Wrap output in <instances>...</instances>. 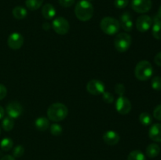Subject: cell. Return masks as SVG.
I'll list each match as a JSON object with an SVG mask.
<instances>
[{
    "label": "cell",
    "instance_id": "obj_31",
    "mask_svg": "<svg viewBox=\"0 0 161 160\" xmlns=\"http://www.w3.org/2000/svg\"><path fill=\"white\" fill-rule=\"evenodd\" d=\"M125 86L122 83H118L115 86V92L118 94L119 96H124V93H125Z\"/></svg>",
    "mask_w": 161,
    "mask_h": 160
},
{
    "label": "cell",
    "instance_id": "obj_41",
    "mask_svg": "<svg viewBox=\"0 0 161 160\" xmlns=\"http://www.w3.org/2000/svg\"><path fill=\"white\" fill-rule=\"evenodd\" d=\"M86 1H89V2H91V1H92V0H86Z\"/></svg>",
    "mask_w": 161,
    "mask_h": 160
},
{
    "label": "cell",
    "instance_id": "obj_34",
    "mask_svg": "<svg viewBox=\"0 0 161 160\" xmlns=\"http://www.w3.org/2000/svg\"><path fill=\"white\" fill-rule=\"evenodd\" d=\"M129 20H131V14H130L129 12H124V13L121 15L120 21H119V23L123 24Z\"/></svg>",
    "mask_w": 161,
    "mask_h": 160
},
{
    "label": "cell",
    "instance_id": "obj_26",
    "mask_svg": "<svg viewBox=\"0 0 161 160\" xmlns=\"http://www.w3.org/2000/svg\"><path fill=\"white\" fill-rule=\"evenodd\" d=\"M151 86L153 89L157 91L161 90V77L160 76H155L153 78L151 81Z\"/></svg>",
    "mask_w": 161,
    "mask_h": 160
},
{
    "label": "cell",
    "instance_id": "obj_9",
    "mask_svg": "<svg viewBox=\"0 0 161 160\" xmlns=\"http://www.w3.org/2000/svg\"><path fill=\"white\" fill-rule=\"evenodd\" d=\"M116 109L121 115H127L131 110V103L127 97L119 96L116 100Z\"/></svg>",
    "mask_w": 161,
    "mask_h": 160
},
{
    "label": "cell",
    "instance_id": "obj_13",
    "mask_svg": "<svg viewBox=\"0 0 161 160\" xmlns=\"http://www.w3.org/2000/svg\"><path fill=\"white\" fill-rule=\"evenodd\" d=\"M119 135L113 130H108L103 134V141L106 144L110 146L116 145L119 143Z\"/></svg>",
    "mask_w": 161,
    "mask_h": 160
},
{
    "label": "cell",
    "instance_id": "obj_12",
    "mask_svg": "<svg viewBox=\"0 0 161 160\" xmlns=\"http://www.w3.org/2000/svg\"><path fill=\"white\" fill-rule=\"evenodd\" d=\"M153 25V20L149 16L142 15L136 20L137 30L140 32H146Z\"/></svg>",
    "mask_w": 161,
    "mask_h": 160
},
{
    "label": "cell",
    "instance_id": "obj_2",
    "mask_svg": "<svg viewBox=\"0 0 161 160\" xmlns=\"http://www.w3.org/2000/svg\"><path fill=\"white\" fill-rule=\"evenodd\" d=\"M75 14L81 21H88L94 15V6L91 2L81 0L75 6Z\"/></svg>",
    "mask_w": 161,
    "mask_h": 160
},
{
    "label": "cell",
    "instance_id": "obj_21",
    "mask_svg": "<svg viewBox=\"0 0 161 160\" xmlns=\"http://www.w3.org/2000/svg\"><path fill=\"white\" fill-rule=\"evenodd\" d=\"M2 126H3V130L5 131H11L13 130L14 126V121L12 118L9 117H3V122H2Z\"/></svg>",
    "mask_w": 161,
    "mask_h": 160
},
{
    "label": "cell",
    "instance_id": "obj_29",
    "mask_svg": "<svg viewBox=\"0 0 161 160\" xmlns=\"http://www.w3.org/2000/svg\"><path fill=\"white\" fill-rule=\"evenodd\" d=\"M120 26L122 27V28L124 31H127V32H130V31H131L132 29H133L134 24L132 20H127V21L124 22V23L120 24Z\"/></svg>",
    "mask_w": 161,
    "mask_h": 160
},
{
    "label": "cell",
    "instance_id": "obj_11",
    "mask_svg": "<svg viewBox=\"0 0 161 160\" xmlns=\"http://www.w3.org/2000/svg\"><path fill=\"white\" fill-rule=\"evenodd\" d=\"M24 37L20 33L14 32L9 35L7 40V44L10 49L17 50L21 48L24 44Z\"/></svg>",
    "mask_w": 161,
    "mask_h": 160
},
{
    "label": "cell",
    "instance_id": "obj_25",
    "mask_svg": "<svg viewBox=\"0 0 161 160\" xmlns=\"http://www.w3.org/2000/svg\"><path fill=\"white\" fill-rule=\"evenodd\" d=\"M62 126L58 123H53L50 126V131L53 136H60L62 133Z\"/></svg>",
    "mask_w": 161,
    "mask_h": 160
},
{
    "label": "cell",
    "instance_id": "obj_1",
    "mask_svg": "<svg viewBox=\"0 0 161 160\" xmlns=\"http://www.w3.org/2000/svg\"><path fill=\"white\" fill-rule=\"evenodd\" d=\"M69 109L62 103H53L47 109V118L54 122H61L67 117Z\"/></svg>",
    "mask_w": 161,
    "mask_h": 160
},
{
    "label": "cell",
    "instance_id": "obj_33",
    "mask_svg": "<svg viewBox=\"0 0 161 160\" xmlns=\"http://www.w3.org/2000/svg\"><path fill=\"white\" fill-rule=\"evenodd\" d=\"M153 117L157 120L161 121V104L157 105L153 111Z\"/></svg>",
    "mask_w": 161,
    "mask_h": 160
},
{
    "label": "cell",
    "instance_id": "obj_40",
    "mask_svg": "<svg viewBox=\"0 0 161 160\" xmlns=\"http://www.w3.org/2000/svg\"><path fill=\"white\" fill-rule=\"evenodd\" d=\"M157 16H158V18L160 19V20H161V5H160V7H159L158 13H157Z\"/></svg>",
    "mask_w": 161,
    "mask_h": 160
},
{
    "label": "cell",
    "instance_id": "obj_36",
    "mask_svg": "<svg viewBox=\"0 0 161 160\" xmlns=\"http://www.w3.org/2000/svg\"><path fill=\"white\" fill-rule=\"evenodd\" d=\"M154 62L157 65L161 67V52L156 54L155 57H154Z\"/></svg>",
    "mask_w": 161,
    "mask_h": 160
},
{
    "label": "cell",
    "instance_id": "obj_20",
    "mask_svg": "<svg viewBox=\"0 0 161 160\" xmlns=\"http://www.w3.org/2000/svg\"><path fill=\"white\" fill-rule=\"evenodd\" d=\"M43 1L44 0H26L25 5L29 10H37L42 6Z\"/></svg>",
    "mask_w": 161,
    "mask_h": 160
},
{
    "label": "cell",
    "instance_id": "obj_10",
    "mask_svg": "<svg viewBox=\"0 0 161 160\" xmlns=\"http://www.w3.org/2000/svg\"><path fill=\"white\" fill-rule=\"evenodd\" d=\"M6 111L9 117L15 119L21 115L23 112V108L19 102L11 101L6 105Z\"/></svg>",
    "mask_w": 161,
    "mask_h": 160
},
{
    "label": "cell",
    "instance_id": "obj_4",
    "mask_svg": "<svg viewBox=\"0 0 161 160\" xmlns=\"http://www.w3.org/2000/svg\"><path fill=\"white\" fill-rule=\"evenodd\" d=\"M100 28L104 33L113 35L118 33L120 28V23L117 19L111 17H105L101 20Z\"/></svg>",
    "mask_w": 161,
    "mask_h": 160
},
{
    "label": "cell",
    "instance_id": "obj_14",
    "mask_svg": "<svg viewBox=\"0 0 161 160\" xmlns=\"http://www.w3.org/2000/svg\"><path fill=\"white\" fill-rule=\"evenodd\" d=\"M149 136L155 142H161V123H155L151 125Z\"/></svg>",
    "mask_w": 161,
    "mask_h": 160
},
{
    "label": "cell",
    "instance_id": "obj_37",
    "mask_svg": "<svg viewBox=\"0 0 161 160\" xmlns=\"http://www.w3.org/2000/svg\"><path fill=\"white\" fill-rule=\"evenodd\" d=\"M0 160H15V158H14V157L12 156V155H4Z\"/></svg>",
    "mask_w": 161,
    "mask_h": 160
},
{
    "label": "cell",
    "instance_id": "obj_15",
    "mask_svg": "<svg viewBox=\"0 0 161 160\" xmlns=\"http://www.w3.org/2000/svg\"><path fill=\"white\" fill-rule=\"evenodd\" d=\"M42 15L47 20H51L56 15V9L52 4L47 3L42 8Z\"/></svg>",
    "mask_w": 161,
    "mask_h": 160
},
{
    "label": "cell",
    "instance_id": "obj_39",
    "mask_svg": "<svg viewBox=\"0 0 161 160\" xmlns=\"http://www.w3.org/2000/svg\"><path fill=\"white\" fill-rule=\"evenodd\" d=\"M4 114H5L4 108H3L2 106H0V119H1L2 118L4 117Z\"/></svg>",
    "mask_w": 161,
    "mask_h": 160
},
{
    "label": "cell",
    "instance_id": "obj_24",
    "mask_svg": "<svg viewBox=\"0 0 161 160\" xmlns=\"http://www.w3.org/2000/svg\"><path fill=\"white\" fill-rule=\"evenodd\" d=\"M13 146H14V141L10 138H3L0 142V147H1L2 150L5 151V152L11 150Z\"/></svg>",
    "mask_w": 161,
    "mask_h": 160
},
{
    "label": "cell",
    "instance_id": "obj_30",
    "mask_svg": "<svg viewBox=\"0 0 161 160\" xmlns=\"http://www.w3.org/2000/svg\"><path fill=\"white\" fill-rule=\"evenodd\" d=\"M129 3V0H115L114 6L117 9H124L127 7Z\"/></svg>",
    "mask_w": 161,
    "mask_h": 160
},
{
    "label": "cell",
    "instance_id": "obj_22",
    "mask_svg": "<svg viewBox=\"0 0 161 160\" xmlns=\"http://www.w3.org/2000/svg\"><path fill=\"white\" fill-rule=\"evenodd\" d=\"M127 160H146V158L142 152L140 150H134L129 153Z\"/></svg>",
    "mask_w": 161,
    "mask_h": 160
},
{
    "label": "cell",
    "instance_id": "obj_8",
    "mask_svg": "<svg viewBox=\"0 0 161 160\" xmlns=\"http://www.w3.org/2000/svg\"><path fill=\"white\" fill-rule=\"evenodd\" d=\"M86 90L92 95H101L105 91V84L98 79L90 80L86 84Z\"/></svg>",
    "mask_w": 161,
    "mask_h": 160
},
{
    "label": "cell",
    "instance_id": "obj_18",
    "mask_svg": "<svg viewBox=\"0 0 161 160\" xmlns=\"http://www.w3.org/2000/svg\"><path fill=\"white\" fill-rule=\"evenodd\" d=\"M13 15L17 20H22V19L25 18L28 15V11L25 8H24L23 6H17L16 7L14 8L13 9Z\"/></svg>",
    "mask_w": 161,
    "mask_h": 160
},
{
    "label": "cell",
    "instance_id": "obj_27",
    "mask_svg": "<svg viewBox=\"0 0 161 160\" xmlns=\"http://www.w3.org/2000/svg\"><path fill=\"white\" fill-rule=\"evenodd\" d=\"M25 153V148L23 146L21 145H17L13 150V155L14 158H20Z\"/></svg>",
    "mask_w": 161,
    "mask_h": 160
},
{
    "label": "cell",
    "instance_id": "obj_23",
    "mask_svg": "<svg viewBox=\"0 0 161 160\" xmlns=\"http://www.w3.org/2000/svg\"><path fill=\"white\" fill-rule=\"evenodd\" d=\"M139 122L143 125L148 126V125H150L152 124L153 118L151 115L148 112H142L139 115Z\"/></svg>",
    "mask_w": 161,
    "mask_h": 160
},
{
    "label": "cell",
    "instance_id": "obj_38",
    "mask_svg": "<svg viewBox=\"0 0 161 160\" xmlns=\"http://www.w3.org/2000/svg\"><path fill=\"white\" fill-rule=\"evenodd\" d=\"M50 25L49 24V23H47V22H46V23H44L43 24H42V28H43L45 31H48L49 29H50Z\"/></svg>",
    "mask_w": 161,
    "mask_h": 160
},
{
    "label": "cell",
    "instance_id": "obj_19",
    "mask_svg": "<svg viewBox=\"0 0 161 160\" xmlns=\"http://www.w3.org/2000/svg\"><path fill=\"white\" fill-rule=\"evenodd\" d=\"M152 34L155 39H161V20L159 18L155 19L153 24Z\"/></svg>",
    "mask_w": 161,
    "mask_h": 160
},
{
    "label": "cell",
    "instance_id": "obj_7",
    "mask_svg": "<svg viewBox=\"0 0 161 160\" xmlns=\"http://www.w3.org/2000/svg\"><path fill=\"white\" fill-rule=\"evenodd\" d=\"M132 9L138 13L149 12L153 6L152 0H132L130 3Z\"/></svg>",
    "mask_w": 161,
    "mask_h": 160
},
{
    "label": "cell",
    "instance_id": "obj_42",
    "mask_svg": "<svg viewBox=\"0 0 161 160\" xmlns=\"http://www.w3.org/2000/svg\"><path fill=\"white\" fill-rule=\"evenodd\" d=\"M0 133H1V128H0Z\"/></svg>",
    "mask_w": 161,
    "mask_h": 160
},
{
    "label": "cell",
    "instance_id": "obj_5",
    "mask_svg": "<svg viewBox=\"0 0 161 160\" xmlns=\"http://www.w3.org/2000/svg\"><path fill=\"white\" fill-rule=\"evenodd\" d=\"M131 37L129 34L125 32L119 33L114 39V46L119 53L127 51L131 45Z\"/></svg>",
    "mask_w": 161,
    "mask_h": 160
},
{
    "label": "cell",
    "instance_id": "obj_3",
    "mask_svg": "<svg viewBox=\"0 0 161 160\" xmlns=\"http://www.w3.org/2000/svg\"><path fill=\"white\" fill-rule=\"evenodd\" d=\"M153 68L150 62L143 60L136 64L135 68V75L140 81H147L152 77Z\"/></svg>",
    "mask_w": 161,
    "mask_h": 160
},
{
    "label": "cell",
    "instance_id": "obj_17",
    "mask_svg": "<svg viewBox=\"0 0 161 160\" xmlns=\"http://www.w3.org/2000/svg\"><path fill=\"white\" fill-rule=\"evenodd\" d=\"M146 155L149 158H153L158 156L160 152V147L157 144H150L146 147Z\"/></svg>",
    "mask_w": 161,
    "mask_h": 160
},
{
    "label": "cell",
    "instance_id": "obj_32",
    "mask_svg": "<svg viewBox=\"0 0 161 160\" xmlns=\"http://www.w3.org/2000/svg\"><path fill=\"white\" fill-rule=\"evenodd\" d=\"M59 4L64 8L71 7L75 3V0H58Z\"/></svg>",
    "mask_w": 161,
    "mask_h": 160
},
{
    "label": "cell",
    "instance_id": "obj_35",
    "mask_svg": "<svg viewBox=\"0 0 161 160\" xmlns=\"http://www.w3.org/2000/svg\"><path fill=\"white\" fill-rule=\"evenodd\" d=\"M7 94V89L3 84H0V100H3Z\"/></svg>",
    "mask_w": 161,
    "mask_h": 160
},
{
    "label": "cell",
    "instance_id": "obj_6",
    "mask_svg": "<svg viewBox=\"0 0 161 160\" xmlns=\"http://www.w3.org/2000/svg\"><path fill=\"white\" fill-rule=\"evenodd\" d=\"M52 28L57 34L64 35L69 31L70 25L65 18L62 17H58L52 22Z\"/></svg>",
    "mask_w": 161,
    "mask_h": 160
},
{
    "label": "cell",
    "instance_id": "obj_16",
    "mask_svg": "<svg viewBox=\"0 0 161 160\" xmlns=\"http://www.w3.org/2000/svg\"><path fill=\"white\" fill-rule=\"evenodd\" d=\"M35 125L39 131H46L50 126V122H49L48 118L40 116L37 118L35 121Z\"/></svg>",
    "mask_w": 161,
    "mask_h": 160
},
{
    "label": "cell",
    "instance_id": "obj_28",
    "mask_svg": "<svg viewBox=\"0 0 161 160\" xmlns=\"http://www.w3.org/2000/svg\"><path fill=\"white\" fill-rule=\"evenodd\" d=\"M102 95V98H103V100L107 104H112L113 101H114V97L112 93H110L108 91H105Z\"/></svg>",
    "mask_w": 161,
    "mask_h": 160
}]
</instances>
